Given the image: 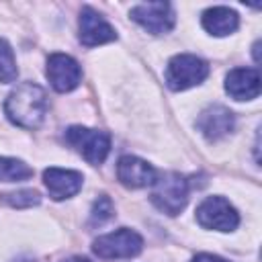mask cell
<instances>
[{
	"label": "cell",
	"instance_id": "cell-14",
	"mask_svg": "<svg viewBox=\"0 0 262 262\" xmlns=\"http://www.w3.org/2000/svg\"><path fill=\"white\" fill-rule=\"evenodd\" d=\"M203 29L215 37H225L229 33H233L239 25V16L235 10L227 8V6H213L207 8L201 16Z\"/></svg>",
	"mask_w": 262,
	"mask_h": 262
},
{
	"label": "cell",
	"instance_id": "cell-18",
	"mask_svg": "<svg viewBox=\"0 0 262 262\" xmlns=\"http://www.w3.org/2000/svg\"><path fill=\"white\" fill-rule=\"evenodd\" d=\"M113 215H115V205H113L111 196H108V194H100V196L94 201L92 209H90L88 225H90V227H100V225H104L106 221H111Z\"/></svg>",
	"mask_w": 262,
	"mask_h": 262
},
{
	"label": "cell",
	"instance_id": "cell-19",
	"mask_svg": "<svg viewBox=\"0 0 262 262\" xmlns=\"http://www.w3.org/2000/svg\"><path fill=\"white\" fill-rule=\"evenodd\" d=\"M192 262H227V260H223L221 256H215V254H207V252H203V254H196V256L192 258Z\"/></svg>",
	"mask_w": 262,
	"mask_h": 262
},
{
	"label": "cell",
	"instance_id": "cell-6",
	"mask_svg": "<svg viewBox=\"0 0 262 262\" xmlns=\"http://www.w3.org/2000/svg\"><path fill=\"white\" fill-rule=\"evenodd\" d=\"M196 221L205 229L233 231L239 225V215L233 205L223 196H207L196 207Z\"/></svg>",
	"mask_w": 262,
	"mask_h": 262
},
{
	"label": "cell",
	"instance_id": "cell-16",
	"mask_svg": "<svg viewBox=\"0 0 262 262\" xmlns=\"http://www.w3.org/2000/svg\"><path fill=\"white\" fill-rule=\"evenodd\" d=\"M39 203H41V194L29 188L0 194V205H6L10 209H31V207H37Z\"/></svg>",
	"mask_w": 262,
	"mask_h": 262
},
{
	"label": "cell",
	"instance_id": "cell-5",
	"mask_svg": "<svg viewBox=\"0 0 262 262\" xmlns=\"http://www.w3.org/2000/svg\"><path fill=\"white\" fill-rule=\"evenodd\" d=\"M143 250V237L129 227H121L117 231L104 233L94 239L92 252L102 260H123L135 258Z\"/></svg>",
	"mask_w": 262,
	"mask_h": 262
},
{
	"label": "cell",
	"instance_id": "cell-13",
	"mask_svg": "<svg viewBox=\"0 0 262 262\" xmlns=\"http://www.w3.org/2000/svg\"><path fill=\"white\" fill-rule=\"evenodd\" d=\"M225 92L235 100H252L260 94V74L256 68H235L225 78Z\"/></svg>",
	"mask_w": 262,
	"mask_h": 262
},
{
	"label": "cell",
	"instance_id": "cell-4",
	"mask_svg": "<svg viewBox=\"0 0 262 262\" xmlns=\"http://www.w3.org/2000/svg\"><path fill=\"white\" fill-rule=\"evenodd\" d=\"M63 137L92 166H100L111 151V135L106 131L76 125V127H68Z\"/></svg>",
	"mask_w": 262,
	"mask_h": 262
},
{
	"label": "cell",
	"instance_id": "cell-9",
	"mask_svg": "<svg viewBox=\"0 0 262 262\" xmlns=\"http://www.w3.org/2000/svg\"><path fill=\"white\" fill-rule=\"evenodd\" d=\"M78 37L84 47H96L104 45L117 39L115 29L90 6H84L80 10V20H78Z\"/></svg>",
	"mask_w": 262,
	"mask_h": 262
},
{
	"label": "cell",
	"instance_id": "cell-15",
	"mask_svg": "<svg viewBox=\"0 0 262 262\" xmlns=\"http://www.w3.org/2000/svg\"><path fill=\"white\" fill-rule=\"evenodd\" d=\"M33 176V168L27 166L23 160L16 158H2L0 156V180L4 182H20Z\"/></svg>",
	"mask_w": 262,
	"mask_h": 262
},
{
	"label": "cell",
	"instance_id": "cell-12",
	"mask_svg": "<svg viewBox=\"0 0 262 262\" xmlns=\"http://www.w3.org/2000/svg\"><path fill=\"white\" fill-rule=\"evenodd\" d=\"M117 178L127 188H143L151 186V182L156 180V170L151 168V164L137 156H123L117 162Z\"/></svg>",
	"mask_w": 262,
	"mask_h": 262
},
{
	"label": "cell",
	"instance_id": "cell-1",
	"mask_svg": "<svg viewBox=\"0 0 262 262\" xmlns=\"http://www.w3.org/2000/svg\"><path fill=\"white\" fill-rule=\"evenodd\" d=\"M47 92L35 82L18 84L4 100V113L16 127L37 129L47 115Z\"/></svg>",
	"mask_w": 262,
	"mask_h": 262
},
{
	"label": "cell",
	"instance_id": "cell-11",
	"mask_svg": "<svg viewBox=\"0 0 262 262\" xmlns=\"http://www.w3.org/2000/svg\"><path fill=\"white\" fill-rule=\"evenodd\" d=\"M43 182L53 201H63V199H70L80 192L84 176L76 170H63V168L51 166L43 172Z\"/></svg>",
	"mask_w": 262,
	"mask_h": 262
},
{
	"label": "cell",
	"instance_id": "cell-3",
	"mask_svg": "<svg viewBox=\"0 0 262 262\" xmlns=\"http://www.w3.org/2000/svg\"><path fill=\"white\" fill-rule=\"evenodd\" d=\"M209 76V63L192 53H178L166 66V84L170 90L180 92L199 86Z\"/></svg>",
	"mask_w": 262,
	"mask_h": 262
},
{
	"label": "cell",
	"instance_id": "cell-17",
	"mask_svg": "<svg viewBox=\"0 0 262 262\" xmlns=\"http://www.w3.org/2000/svg\"><path fill=\"white\" fill-rule=\"evenodd\" d=\"M16 76H18V68H16L14 51L6 39H0V82L2 84L14 82Z\"/></svg>",
	"mask_w": 262,
	"mask_h": 262
},
{
	"label": "cell",
	"instance_id": "cell-2",
	"mask_svg": "<svg viewBox=\"0 0 262 262\" xmlns=\"http://www.w3.org/2000/svg\"><path fill=\"white\" fill-rule=\"evenodd\" d=\"M149 201L158 211L170 217L178 215L188 203V180L178 172H164L160 176L156 174V180L151 182Z\"/></svg>",
	"mask_w": 262,
	"mask_h": 262
},
{
	"label": "cell",
	"instance_id": "cell-21",
	"mask_svg": "<svg viewBox=\"0 0 262 262\" xmlns=\"http://www.w3.org/2000/svg\"><path fill=\"white\" fill-rule=\"evenodd\" d=\"M258 49H260V41H256V43H254V61H256V63L260 61V55H258Z\"/></svg>",
	"mask_w": 262,
	"mask_h": 262
},
{
	"label": "cell",
	"instance_id": "cell-20",
	"mask_svg": "<svg viewBox=\"0 0 262 262\" xmlns=\"http://www.w3.org/2000/svg\"><path fill=\"white\" fill-rule=\"evenodd\" d=\"M61 262H90L88 258L84 256H74V258H68V260H61Z\"/></svg>",
	"mask_w": 262,
	"mask_h": 262
},
{
	"label": "cell",
	"instance_id": "cell-7",
	"mask_svg": "<svg viewBox=\"0 0 262 262\" xmlns=\"http://www.w3.org/2000/svg\"><path fill=\"white\" fill-rule=\"evenodd\" d=\"M129 16L141 25L145 31L154 33V35H164L168 31H172L174 27V12L172 6L164 0L160 2H143L131 8Z\"/></svg>",
	"mask_w": 262,
	"mask_h": 262
},
{
	"label": "cell",
	"instance_id": "cell-8",
	"mask_svg": "<svg viewBox=\"0 0 262 262\" xmlns=\"http://www.w3.org/2000/svg\"><path fill=\"white\" fill-rule=\"evenodd\" d=\"M45 74L55 92H72L82 80L80 63L66 53H51Z\"/></svg>",
	"mask_w": 262,
	"mask_h": 262
},
{
	"label": "cell",
	"instance_id": "cell-10",
	"mask_svg": "<svg viewBox=\"0 0 262 262\" xmlns=\"http://www.w3.org/2000/svg\"><path fill=\"white\" fill-rule=\"evenodd\" d=\"M233 127H235V117L223 104H211V106H207L199 115V119H196V129L209 141L223 139L225 135H229L233 131Z\"/></svg>",
	"mask_w": 262,
	"mask_h": 262
}]
</instances>
